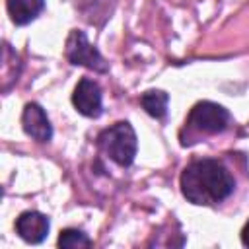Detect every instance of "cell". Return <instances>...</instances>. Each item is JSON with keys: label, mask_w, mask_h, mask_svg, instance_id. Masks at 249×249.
I'll return each instance as SVG.
<instances>
[{"label": "cell", "mask_w": 249, "mask_h": 249, "mask_svg": "<svg viewBox=\"0 0 249 249\" xmlns=\"http://www.w3.org/2000/svg\"><path fill=\"white\" fill-rule=\"evenodd\" d=\"M97 144L121 167H128L134 161L136 148H138V144H136V132L130 126V123H126V121L115 123L113 126L105 128L97 136Z\"/></svg>", "instance_id": "7a4b0ae2"}, {"label": "cell", "mask_w": 249, "mask_h": 249, "mask_svg": "<svg viewBox=\"0 0 249 249\" xmlns=\"http://www.w3.org/2000/svg\"><path fill=\"white\" fill-rule=\"evenodd\" d=\"M16 231L27 243H41L49 233V218L37 210L21 212L16 220Z\"/></svg>", "instance_id": "52a82bcc"}, {"label": "cell", "mask_w": 249, "mask_h": 249, "mask_svg": "<svg viewBox=\"0 0 249 249\" xmlns=\"http://www.w3.org/2000/svg\"><path fill=\"white\" fill-rule=\"evenodd\" d=\"M8 14L16 25H25L33 21L45 8V0H8Z\"/></svg>", "instance_id": "ba28073f"}, {"label": "cell", "mask_w": 249, "mask_h": 249, "mask_svg": "<svg viewBox=\"0 0 249 249\" xmlns=\"http://www.w3.org/2000/svg\"><path fill=\"white\" fill-rule=\"evenodd\" d=\"M167 101H169V97L161 89H148L140 97L142 107L154 119H163L165 117V113H167Z\"/></svg>", "instance_id": "9c48e42d"}, {"label": "cell", "mask_w": 249, "mask_h": 249, "mask_svg": "<svg viewBox=\"0 0 249 249\" xmlns=\"http://www.w3.org/2000/svg\"><path fill=\"white\" fill-rule=\"evenodd\" d=\"M228 123H230V113L222 105L212 101H200L191 109L185 124L191 132L196 134H218L226 130Z\"/></svg>", "instance_id": "3957f363"}, {"label": "cell", "mask_w": 249, "mask_h": 249, "mask_svg": "<svg viewBox=\"0 0 249 249\" xmlns=\"http://www.w3.org/2000/svg\"><path fill=\"white\" fill-rule=\"evenodd\" d=\"M21 124H23V130L37 142H49L53 136V126L49 123V117L43 111V107L37 103L25 105L21 115Z\"/></svg>", "instance_id": "8992f818"}, {"label": "cell", "mask_w": 249, "mask_h": 249, "mask_svg": "<svg viewBox=\"0 0 249 249\" xmlns=\"http://www.w3.org/2000/svg\"><path fill=\"white\" fill-rule=\"evenodd\" d=\"M66 58L72 62V64H80V66H86L89 70H95V72H107V62L105 58L101 56V53L88 41L86 33L80 31V29H74L70 31L68 39H66Z\"/></svg>", "instance_id": "277c9868"}, {"label": "cell", "mask_w": 249, "mask_h": 249, "mask_svg": "<svg viewBox=\"0 0 249 249\" xmlns=\"http://www.w3.org/2000/svg\"><path fill=\"white\" fill-rule=\"evenodd\" d=\"M235 187L233 177L222 161L204 158L191 161L181 173L183 196L198 206H212L231 195Z\"/></svg>", "instance_id": "6da1fadb"}, {"label": "cell", "mask_w": 249, "mask_h": 249, "mask_svg": "<svg viewBox=\"0 0 249 249\" xmlns=\"http://www.w3.org/2000/svg\"><path fill=\"white\" fill-rule=\"evenodd\" d=\"M72 103L78 109V113H82L84 117L95 119L101 115V89L99 86L89 80V78H82L72 93Z\"/></svg>", "instance_id": "5b68a950"}, {"label": "cell", "mask_w": 249, "mask_h": 249, "mask_svg": "<svg viewBox=\"0 0 249 249\" xmlns=\"http://www.w3.org/2000/svg\"><path fill=\"white\" fill-rule=\"evenodd\" d=\"M58 245H60V247H70V249H74V247H89V245H91V239H89L84 231L68 228V230H62V231H60V235H58Z\"/></svg>", "instance_id": "30bf717a"}, {"label": "cell", "mask_w": 249, "mask_h": 249, "mask_svg": "<svg viewBox=\"0 0 249 249\" xmlns=\"http://www.w3.org/2000/svg\"><path fill=\"white\" fill-rule=\"evenodd\" d=\"M241 241H243V245L249 247V222L245 224V228H243V231H241Z\"/></svg>", "instance_id": "8fae6325"}]
</instances>
